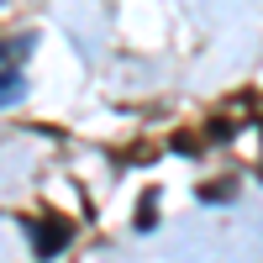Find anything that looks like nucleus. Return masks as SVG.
<instances>
[{"label":"nucleus","mask_w":263,"mask_h":263,"mask_svg":"<svg viewBox=\"0 0 263 263\" xmlns=\"http://www.w3.org/2000/svg\"><path fill=\"white\" fill-rule=\"evenodd\" d=\"M27 237H32L37 258H53V253H63V248H69L74 227L63 221V216H48V221H32V227H27Z\"/></svg>","instance_id":"f257e3e1"},{"label":"nucleus","mask_w":263,"mask_h":263,"mask_svg":"<svg viewBox=\"0 0 263 263\" xmlns=\"http://www.w3.org/2000/svg\"><path fill=\"white\" fill-rule=\"evenodd\" d=\"M16 95H21V74H11V69H6V74H0V105H11Z\"/></svg>","instance_id":"f03ea898"}]
</instances>
